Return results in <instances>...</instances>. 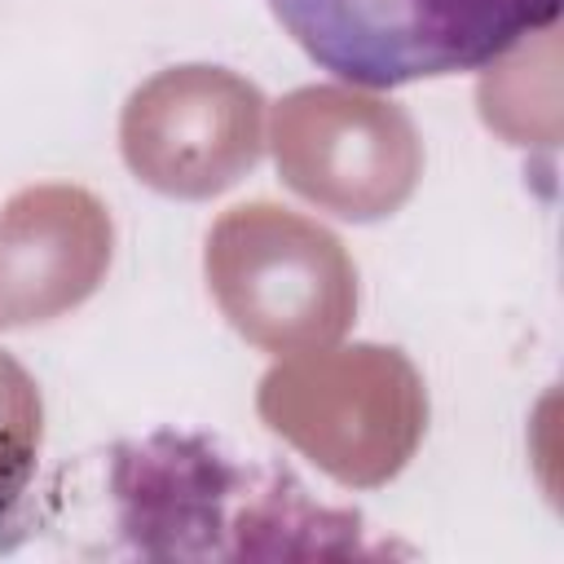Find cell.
Instances as JSON below:
<instances>
[{"instance_id":"6da1fadb","label":"cell","mask_w":564,"mask_h":564,"mask_svg":"<svg viewBox=\"0 0 564 564\" xmlns=\"http://www.w3.org/2000/svg\"><path fill=\"white\" fill-rule=\"evenodd\" d=\"M260 419L339 485L392 480L427 423L419 370L379 344L304 348L260 379Z\"/></svg>"},{"instance_id":"7a4b0ae2","label":"cell","mask_w":564,"mask_h":564,"mask_svg":"<svg viewBox=\"0 0 564 564\" xmlns=\"http://www.w3.org/2000/svg\"><path fill=\"white\" fill-rule=\"evenodd\" d=\"M291 40L361 88L471 70L555 22L560 0H269Z\"/></svg>"},{"instance_id":"3957f363","label":"cell","mask_w":564,"mask_h":564,"mask_svg":"<svg viewBox=\"0 0 564 564\" xmlns=\"http://www.w3.org/2000/svg\"><path fill=\"white\" fill-rule=\"evenodd\" d=\"M207 286L242 339L286 357L335 344L357 313L344 242L273 203H242L212 225Z\"/></svg>"},{"instance_id":"277c9868","label":"cell","mask_w":564,"mask_h":564,"mask_svg":"<svg viewBox=\"0 0 564 564\" xmlns=\"http://www.w3.org/2000/svg\"><path fill=\"white\" fill-rule=\"evenodd\" d=\"M110 485L119 498V524L154 555H181L189 533L212 529H322L361 551L357 533L348 538V529H361L357 516L313 507L286 471L238 463L207 436L154 432L119 445Z\"/></svg>"},{"instance_id":"5b68a950","label":"cell","mask_w":564,"mask_h":564,"mask_svg":"<svg viewBox=\"0 0 564 564\" xmlns=\"http://www.w3.org/2000/svg\"><path fill=\"white\" fill-rule=\"evenodd\" d=\"M273 159L300 198L344 220L392 216L423 172L405 110L339 84L295 88L273 106Z\"/></svg>"},{"instance_id":"8992f818","label":"cell","mask_w":564,"mask_h":564,"mask_svg":"<svg viewBox=\"0 0 564 564\" xmlns=\"http://www.w3.org/2000/svg\"><path fill=\"white\" fill-rule=\"evenodd\" d=\"M119 145L150 189L212 198L256 167L264 145V97L225 66H172L128 97Z\"/></svg>"},{"instance_id":"52a82bcc","label":"cell","mask_w":564,"mask_h":564,"mask_svg":"<svg viewBox=\"0 0 564 564\" xmlns=\"http://www.w3.org/2000/svg\"><path fill=\"white\" fill-rule=\"evenodd\" d=\"M115 229L79 185H31L0 207V330L84 304L106 278Z\"/></svg>"},{"instance_id":"ba28073f","label":"cell","mask_w":564,"mask_h":564,"mask_svg":"<svg viewBox=\"0 0 564 564\" xmlns=\"http://www.w3.org/2000/svg\"><path fill=\"white\" fill-rule=\"evenodd\" d=\"M529 40V35H524ZM511 44L480 79V115L516 145H555V35L538 31V44Z\"/></svg>"},{"instance_id":"9c48e42d","label":"cell","mask_w":564,"mask_h":564,"mask_svg":"<svg viewBox=\"0 0 564 564\" xmlns=\"http://www.w3.org/2000/svg\"><path fill=\"white\" fill-rule=\"evenodd\" d=\"M40 427H44V405L35 379L9 352H0V516L22 498L35 471Z\"/></svg>"}]
</instances>
